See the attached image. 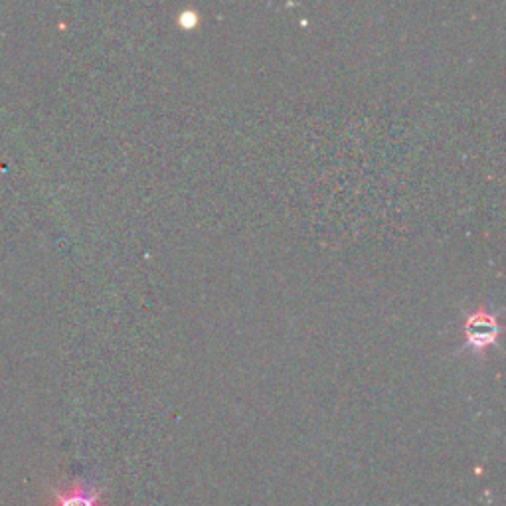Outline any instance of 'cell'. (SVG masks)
Returning a JSON list of instances; mask_svg holds the SVG:
<instances>
[{
  "mask_svg": "<svg viewBox=\"0 0 506 506\" xmlns=\"http://www.w3.org/2000/svg\"><path fill=\"white\" fill-rule=\"evenodd\" d=\"M498 331H500V326H498L495 315L486 311L484 305H481L477 311L467 317V321L463 324L465 346L475 354H483L489 346L496 342Z\"/></svg>",
  "mask_w": 506,
  "mask_h": 506,
  "instance_id": "1",
  "label": "cell"
},
{
  "mask_svg": "<svg viewBox=\"0 0 506 506\" xmlns=\"http://www.w3.org/2000/svg\"><path fill=\"white\" fill-rule=\"evenodd\" d=\"M99 493L85 483H75L66 493L54 495V506H99Z\"/></svg>",
  "mask_w": 506,
  "mask_h": 506,
  "instance_id": "2",
  "label": "cell"
},
{
  "mask_svg": "<svg viewBox=\"0 0 506 506\" xmlns=\"http://www.w3.org/2000/svg\"><path fill=\"white\" fill-rule=\"evenodd\" d=\"M180 24H182L185 28H192L196 24V12H182V14H180Z\"/></svg>",
  "mask_w": 506,
  "mask_h": 506,
  "instance_id": "3",
  "label": "cell"
}]
</instances>
